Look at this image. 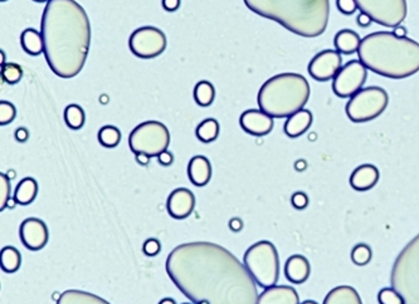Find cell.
Segmentation results:
<instances>
[{
	"instance_id": "obj_1",
	"label": "cell",
	"mask_w": 419,
	"mask_h": 304,
	"mask_svg": "<svg viewBox=\"0 0 419 304\" xmlns=\"http://www.w3.org/2000/svg\"><path fill=\"white\" fill-rule=\"evenodd\" d=\"M174 285L194 304H257L254 278L232 253L209 242L176 246L165 263Z\"/></svg>"
},
{
	"instance_id": "obj_2",
	"label": "cell",
	"mask_w": 419,
	"mask_h": 304,
	"mask_svg": "<svg viewBox=\"0 0 419 304\" xmlns=\"http://www.w3.org/2000/svg\"><path fill=\"white\" fill-rule=\"evenodd\" d=\"M44 56L60 78H74L83 69L91 44L86 10L74 0H49L42 15Z\"/></svg>"
},
{
	"instance_id": "obj_3",
	"label": "cell",
	"mask_w": 419,
	"mask_h": 304,
	"mask_svg": "<svg viewBox=\"0 0 419 304\" xmlns=\"http://www.w3.org/2000/svg\"><path fill=\"white\" fill-rule=\"evenodd\" d=\"M359 60L379 76L404 80L419 72V43L391 32H375L360 43Z\"/></svg>"
},
{
	"instance_id": "obj_4",
	"label": "cell",
	"mask_w": 419,
	"mask_h": 304,
	"mask_svg": "<svg viewBox=\"0 0 419 304\" xmlns=\"http://www.w3.org/2000/svg\"><path fill=\"white\" fill-rule=\"evenodd\" d=\"M262 18L273 20L291 33L316 38L325 33L330 15L329 0H243Z\"/></svg>"
},
{
	"instance_id": "obj_5",
	"label": "cell",
	"mask_w": 419,
	"mask_h": 304,
	"mask_svg": "<svg viewBox=\"0 0 419 304\" xmlns=\"http://www.w3.org/2000/svg\"><path fill=\"white\" fill-rule=\"evenodd\" d=\"M310 99V85L299 73H281L267 80L258 92L261 111L273 119H288L304 110Z\"/></svg>"
},
{
	"instance_id": "obj_6",
	"label": "cell",
	"mask_w": 419,
	"mask_h": 304,
	"mask_svg": "<svg viewBox=\"0 0 419 304\" xmlns=\"http://www.w3.org/2000/svg\"><path fill=\"white\" fill-rule=\"evenodd\" d=\"M391 285L406 304H419V234L395 259L391 273Z\"/></svg>"
},
{
	"instance_id": "obj_7",
	"label": "cell",
	"mask_w": 419,
	"mask_h": 304,
	"mask_svg": "<svg viewBox=\"0 0 419 304\" xmlns=\"http://www.w3.org/2000/svg\"><path fill=\"white\" fill-rule=\"evenodd\" d=\"M243 264L263 289L277 285L279 279V251L267 240H261L247 249Z\"/></svg>"
},
{
	"instance_id": "obj_8",
	"label": "cell",
	"mask_w": 419,
	"mask_h": 304,
	"mask_svg": "<svg viewBox=\"0 0 419 304\" xmlns=\"http://www.w3.org/2000/svg\"><path fill=\"white\" fill-rule=\"evenodd\" d=\"M389 103V96L384 88L372 86L361 88L346 105V115L355 124H363L378 119Z\"/></svg>"
},
{
	"instance_id": "obj_9",
	"label": "cell",
	"mask_w": 419,
	"mask_h": 304,
	"mask_svg": "<svg viewBox=\"0 0 419 304\" xmlns=\"http://www.w3.org/2000/svg\"><path fill=\"white\" fill-rule=\"evenodd\" d=\"M170 144V133L167 126L159 121H147L136 126L130 133L129 146L136 153H145L150 158L167 151Z\"/></svg>"
},
{
	"instance_id": "obj_10",
	"label": "cell",
	"mask_w": 419,
	"mask_h": 304,
	"mask_svg": "<svg viewBox=\"0 0 419 304\" xmlns=\"http://www.w3.org/2000/svg\"><path fill=\"white\" fill-rule=\"evenodd\" d=\"M358 9L383 27L397 28L406 20V0H355Z\"/></svg>"
},
{
	"instance_id": "obj_11",
	"label": "cell",
	"mask_w": 419,
	"mask_h": 304,
	"mask_svg": "<svg viewBox=\"0 0 419 304\" xmlns=\"http://www.w3.org/2000/svg\"><path fill=\"white\" fill-rule=\"evenodd\" d=\"M167 40L165 33L156 27H141L133 31L129 47L133 56L141 60H153L164 53Z\"/></svg>"
},
{
	"instance_id": "obj_12",
	"label": "cell",
	"mask_w": 419,
	"mask_h": 304,
	"mask_svg": "<svg viewBox=\"0 0 419 304\" xmlns=\"http://www.w3.org/2000/svg\"><path fill=\"white\" fill-rule=\"evenodd\" d=\"M368 69L360 60H350L341 67L333 81V91L340 99H352L365 85Z\"/></svg>"
},
{
	"instance_id": "obj_13",
	"label": "cell",
	"mask_w": 419,
	"mask_h": 304,
	"mask_svg": "<svg viewBox=\"0 0 419 304\" xmlns=\"http://www.w3.org/2000/svg\"><path fill=\"white\" fill-rule=\"evenodd\" d=\"M343 67V58L338 51L326 49L316 54L309 65V73L319 82L334 80Z\"/></svg>"
},
{
	"instance_id": "obj_14",
	"label": "cell",
	"mask_w": 419,
	"mask_h": 304,
	"mask_svg": "<svg viewBox=\"0 0 419 304\" xmlns=\"http://www.w3.org/2000/svg\"><path fill=\"white\" fill-rule=\"evenodd\" d=\"M20 240L29 251L43 249L48 243L49 233L46 223L37 218H28L20 224Z\"/></svg>"
},
{
	"instance_id": "obj_15",
	"label": "cell",
	"mask_w": 419,
	"mask_h": 304,
	"mask_svg": "<svg viewBox=\"0 0 419 304\" xmlns=\"http://www.w3.org/2000/svg\"><path fill=\"white\" fill-rule=\"evenodd\" d=\"M240 125L245 133L252 136H266L273 130V117L261 110H247L242 113Z\"/></svg>"
},
{
	"instance_id": "obj_16",
	"label": "cell",
	"mask_w": 419,
	"mask_h": 304,
	"mask_svg": "<svg viewBox=\"0 0 419 304\" xmlns=\"http://www.w3.org/2000/svg\"><path fill=\"white\" fill-rule=\"evenodd\" d=\"M195 208V196L186 187L174 190L167 198V209L169 215L176 220H183L192 215Z\"/></svg>"
},
{
	"instance_id": "obj_17",
	"label": "cell",
	"mask_w": 419,
	"mask_h": 304,
	"mask_svg": "<svg viewBox=\"0 0 419 304\" xmlns=\"http://www.w3.org/2000/svg\"><path fill=\"white\" fill-rule=\"evenodd\" d=\"M257 304H301L299 293L290 285H273L262 292Z\"/></svg>"
},
{
	"instance_id": "obj_18",
	"label": "cell",
	"mask_w": 419,
	"mask_h": 304,
	"mask_svg": "<svg viewBox=\"0 0 419 304\" xmlns=\"http://www.w3.org/2000/svg\"><path fill=\"white\" fill-rule=\"evenodd\" d=\"M380 174L377 166L364 164L354 170L350 176V185L356 192H368L378 184Z\"/></svg>"
},
{
	"instance_id": "obj_19",
	"label": "cell",
	"mask_w": 419,
	"mask_h": 304,
	"mask_svg": "<svg viewBox=\"0 0 419 304\" xmlns=\"http://www.w3.org/2000/svg\"><path fill=\"white\" fill-rule=\"evenodd\" d=\"M311 273L310 262L304 255H291L285 264V276L293 285L305 283Z\"/></svg>"
},
{
	"instance_id": "obj_20",
	"label": "cell",
	"mask_w": 419,
	"mask_h": 304,
	"mask_svg": "<svg viewBox=\"0 0 419 304\" xmlns=\"http://www.w3.org/2000/svg\"><path fill=\"white\" fill-rule=\"evenodd\" d=\"M188 176L195 186H206L212 178V165L206 156H194L188 165Z\"/></svg>"
},
{
	"instance_id": "obj_21",
	"label": "cell",
	"mask_w": 419,
	"mask_h": 304,
	"mask_svg": "<svg viewBox=\"0 0 419 304\" xmlns=\"http://www.w3.org/2000/svg\"><path fill=\"white\" fill-rule=\"evenodd\" d=\"M313 113L306 108L301 110L287 119L285 124V133L291 139L302 136L313 125Z\"/></svg>"
},
{
	"instance_id": "obj_22",
	"label": "cell",
	"mask_w": 419,
	"mask_h": 304,
	"mask_svg": "<svg viewBox=\"0 0 419 304\" xmlns=\"http://www.w3.org/2000/svg\"><path fill=\"white\" fill-rule=\"evenodd\" d=\"M322 304H363V301L355 288L340 285L327 293Z\"/></svg>"
},
{
	"instance_id": "obj_23",
	"label": "cell",
	"mask_w": 419,
	"mask_h": 304,
	"mask_svg": "<svg viewBox=\"0 0 419 304\" xmlns=\"http://www.w3.org/2000/svg\"><path fill=\"white\" fill-rule=\"evenodd\" d=\"M360 43H361V40H360L359 34L350 29L340 31L339 33L335 35V40H334V46L336 48V51L340 54H346V56L358 52Z\"/></svg>"
},
{
	"instance_id": "obj_24",
	"label": "cell",
	"mask_w": 419,
	"mask_h": 304,
	"mask_svg": "<svg viewBox=\"0 0 419 304\" xmlns=\"http://www.w3.org/2000/svg\"><path fill=\"white\" fill-rule=\"evenodd\" d=\"M57 304H110L104 298L99 297L92 293L88 292L76 291V289H69V291L63 292L60 294Z\"/></svg>"
},
{
	"instance_id": "obj_25",
	"label": "cell",
	"mask_w": 419,
	"mask_h": 304,
	"mask_svg": "<svg viewBox=\"0 0 419 304\" xmlns=\"http://www.w3.org/2000/svg\"><path fill=\"white\" fill-rule=\"evenodd\" d=\"M38 194V184L33 178H26L22 180L14 192V201L19 205L32 204Z\"/></svg>"
},
{
	"instance_id": "obj_26",
	"label": "cell",
	"mask_w": 419,
	"mask_h": 304,
	"mask_svg": "<svg viewBox=\"0 0 419 304\" xmlns=\"http://www.w3.org/2000/svg\"><path fill=\"white\" fill-rule=\"evenodd\" d=\"M20 43L29 56L37 57L40 54L44 53V42L42 33L37 32L34 28H27L23 31L20 35Z\"/></svg>"
},
{
	"instance_id": "obj_27",
	"label": "cell",
	"mask_w": 419,
	"mask_h": 304,
	"mask_svg": "<svg viewBox=\"0 0 419 304\" xmlns=\"http://www.w3.org/2000/svg\"><path fill=\"white\" fill-rule=\"evenodd\" d=\"M0 264L1 269L6 273H15L20 268L22 264V255L19 251L14 246H6L1 249L0 253Z\"/></svg>"
},
{
	"instance_id": "obj_28",
	"label": "cell",
	"mask_w": 419,
	"mask_h": 304,
	"mask_svg": "<svg viewBox=\"0 0 419 304\" xmlns=\"http://www.w3.org/2000/svg\"><path fill=\"white\" fill-rule=\"evenodd\" d=\"M215 99V88L208 81H200L194 88V99L200 107L211 106Z\"/></svg>"
},
{
	"instance_id": "obj_29",
	"label": "cell",
	"mask_w": 419,
	"mask_h": 304,
	"mask_svg": "<svg viewBox=\"0 0 419 304\" xmlns=\"http://www.w3.org/2000/svg\"><path fill=\"white\" fill-rule=\"evenodd\" d=\"M197 137L204 144L213 142L220 136V124L214 119H206L197 127Z\"/></svg>"
},
{
	"instance_id": "obj_30",
	"label": "cell",
	"mask_w": 419,
	"mask_h": 304,
	"mask_svg": "<svg viewBox=\"0 0 419 304\" xmlns=\"http://www.w3.org/2000/svg\"><path fill=\"white\" fill-rule=\"evenodd\" d=\"M65 121L72 130H80L86 122V113L79 105H69L65 110Z\"/></svg>"
},
{
	"instance_id": "obj_31",
	"label": "cell",
	"mask_w": 419,
	"mask_h": 304,
	"mask_svg": "<svg viewBox=\"0 0 419 304\" xmlns=\"http://www.w3.org/2000/svg\"><path fill=\"white\" fill-rule=\"evenodd\" d=\"M120 130L115 126H104L99 131V142L104 147L113 149L120 144Z\"/></svg>"
},
{
	"instance_id": "obj_32",
	"label": "cell",
	"mask_w": 419,
	"mask_h": 304,
	"mask_svg": "<svg viewBox=\"0 0 419 304\" xmlns=\"http://www.w3.org/2000/svg\"><path fill=\"white\" fill-rule=\"evenodd\" d=\"M23 77V68L17 63H6L1 66V78L9 85L18 83Z\"/></svg>"
},
{
	"instance_id": "obj_33",
	"label": "cell",
	"mask_w": 419,
	"mask_h": 304,
	"mask_svg": "<svg viewBox=\"0 0 419 304\" xmlns=\"http://www.w3.org/2000/svg\"><path fill=\"white\" fill-rule=\"evenodd\" d=\"M372 251L370 246L366 244H358L354 246L352 251V260L358 267H364L369 264L372 260Z\"/></svg>"
},
{
	"instance_id": "obj_34",
	"label": "cell",
	"mask_w": 419,
	"mask_h": 304,
	"mask_svg": "<svg viewBox=\"0 0 419 304\" xmlns=\"http://www.w3.org/2000/svg\"><path fill=\"white\" fill-rule=\"evenodd\" d=\"M379 304H406L403 297L394 288H383L378 293Z\"/></svg>"
},
{
	"instance_id": "obj_35",
	"label": "cell",
	"mask_w": 419,
	"mask_h": 304,
	"mask_svg": "<svg viewBox=\"0 0 419 304\" xmlns=\"http://www.w3.org/2000/svg\"><path fill=\"white\" fill-rule=\"evenodd\" d=\"M17 116V108L13 103L8 101H1L0 102V125H9L13 122Z\"/></svg>"
},
{
	"instance_id": "obj_36",
	"label": "cell",
	"mask_w": 419,
	"mask_h": 304,
	"mask_svg": "<svg viewBox=\"0 0 419 304\" xmlns=\"http://www.w3.org/2000/svg\"><path fill=\"white\" fill-rule=\"evenodd\" d=\"M10 198V181L6 174H0V210L3 212L8 206Z\"/></svg>"
},
{
	"instance_id": "obj_37",
	"label": "cell",
	"mask_w": 419,
	"mask_h": 304,
	"mask_svg": "<svg viewBox=\"0 0 419 304\" xmlns=\"http://www.w3.org/2000/svg\"><path fill=\"white\" fill-rule=\"evenodd\" d=\"M161 249V245L158 239L150 238L147 239V242L142 245V251L149 255V257H155L158 255Z\"/></svg>"
},
{
	"instance_id": "obj_38",
	"label": "cell",
	"mask_w": 419,
	"mask_h": 304,
	"mask_svg": "<svg viewBox=\"0 0 419 304\" xmlns=\"http://www.w3.org/2000/svg\"><path fill=\"white\" fill-rule=\"evenodd\" d=\"M291 204L297 210H304L309 206V196L304 192H295L291 198Z\"/></svg>"
},
{
	"instance_id": "obj_39",
	"label": "cell",
	"mask_w": 419,
	"mask_h": 304,
	"mask_svg": "<svg viewBox=\"0 0 419 304\" xmlns=\"http://www.w3.org/2000/svg\"><path fill=\"white\" fill-rule=\"evenodd\" d=\"M338 9L345 15H352L356 12L358 4L355 0H336Z\"/></svg>"
},
{
	"instance_id": "obj_40",
	"label": "cell",
	"mask_w": 419,
	"mask_h": 304,
	"mask_svg": "<svg viewBox=\"0 0 419 304\" xmlns=\"http://www.w3.org/2000/svg\"><path fill=\"white\" fill-rule=\"evenodd\" d=\"M158 160H159L160 165L163 166H170L173 165L174 162V156L172 152L164 151L160 153L159 156H158Z\"/></svg>"
},
{
	"instance_id": "obj_41",
	"label": "cell",
	"mask_w": 419,
	"mask_h": 304,
	"mask_svg": "<svg viewBox=\"0 0 419 304\" xmlns=\"http://www.w3.org/2000/svg\"><path fill=\"white\" fill-rule=\"evenodd\" d=\"M180 7V0H163V8L167 12H175Z\"/></svg>"
},
{
	"instance_id": "obj_42",
	"label": "cell",
	"mask_w": 419,
	"mask_h": 304,
	"mask_svg": "<svg viewBox=\"0 0 419 304\" xmlns=\"http://www.w3.org/2000/svg\"><path fill=\"white\" fill-rule=\"evenodd\" d=\"M372 18L370 17H368L365 13H360L358 15V18H356V23H358V26H360L361 28L369 27L370 24H372Z\"/></svg>"
},
{
	"instance_id": "obj_43",
	"label": "cell",
	"mask_w": 419,
	"mask_h": 304,
	"mask_svg": "<svg viewBox=\"0 0 419 304\" xmlns=\"http://www.w3.org/2000/svg\"><path fill=\"white\" fill-rule=\"evenodd\" d=\"M229 228L234 233H238L243 229V221L240 218H233L229 220Z\"/></svg>"
},
{
	"instance_id": "obj_44",
	"label": "cell",
	"mask_w": 419,
	"mask_h": 304,
	"mask_svg": "<svg viewBox=\"0 0 419 304\" xmlns=\"http://www.w3.org/2000/svg\"><path fill=\"white\" fill-rule=\"evenodd\" d=\"M28 137H29V133H28L27 128L24 127H19L17 131H15V139L19 142H26Z\"/></svg>"
},
{
	"instance_id": "obj_45",
	"label": "cell",
	"mask_w": 419,
	"mask_h": 304,
	"mask_svg": "<svg viewBox=\"0 0 419 304\" xmlns=\"http://www.w3.org/2000/svg\"><path fill=\"white\" fill-rule=\"evenodd\" d=\"M136 161L139 162L140 165H147L150 161V156H147L145 153H136Z\"/></svg>"
},
{
	"instance_id": "obj_46",
	"label": "cell",
	"mask_w": 419,
	"mask_h": 304,
	"mask_svg": "<svg viewBox=\"0 0 419 304\" xmlns=\"http://www.w3.org/2000/svg\"><path fill=\"white\" fill-rule=\"evenodd\" d=\"M295 169H296L297 171H304V170H306V161H305V160H297V161L295 162Z\"/></svg>"
},
{
	"instance_id": "obj_47",
	"label": "cell",
	"mask_w": 419,
	"mask_h": 304,
	"mask_svg": "<svg viewBox=\"0 0 419 304\" xmlns=\"http://www.w3.org/2000/svg\"><path fill=\"white\" fill-rule=\"evenodd\" d=\"M393 33L398 37H406V29L404 27H397L394 28V32Z\"/></svg>"
},
{
	"instance_id": "obj_48",
	"label": "cell",
	"mask_w": 419,
	"mask_h": 304,
	"mask_svg": "<svg viewBox=\"0 0 419 304\" xmlns=\"http://www.w3.org/2000/svg\"><path fill=\"white\" fill-rule=\"evenodd\" d=\"M159 304H176L173 298H164L160 301Z\"/></svg>"
},
{
	"instance_id": "obj_49",
	"label": "cell",
	"mask_w": 419,
	"mask_h": 304,
	"mask_svg": "<svg viewBox=\"0 0 419 304\" xmlns=\"http://www.w3.org/2000/svg\"><path fill=\"white\" fill-rule=\"evenodd\" d=\"M301 304H319L318 302H315V301H305V302H302Z\"/></svg>"
},
{
	"instance_id": "obj_50",
	"label": "cell",
	"mask_w": 419,
	"mask_h": 304,
	"mask_svg": "<svg viewBox=\"0 0 419 304\" xmlns=\"http://www.w3.org/2000/svg\"><path fill=\"white\" fill-rule=\"evenodd\" d=\"M33 1H37V3H48V1H49V0H33Z\"/></svg>"
},
{
	"instance_id": "obj_51",
	"label": "cell",
	"mask_w": 419,
	"mask_h": 304,
	"mask_svg": "<svg viewBox=\"0 0 419 304\" xmlns=\"http://www.w3.org/2000/svg\"><path fill=\"white\" fill-rule=\"evenodd\" d=\"M1 1H7V0H1Z\"/></svg>"
},
{
	"instance_id": "obj_52",
	"label": "cell",
	"mask_w": 419,
	"mask_h": 304,
	"mask_svg": "<svg viewBox=\"0 0 419 304\" xmlns=\"http://www.w3.org/2000/svg\"><path fill=\"white\" fill-rule=\"evenodd\" d=\"M183 304H190V303H183Z\"/></svg>"
}]
</instances>
